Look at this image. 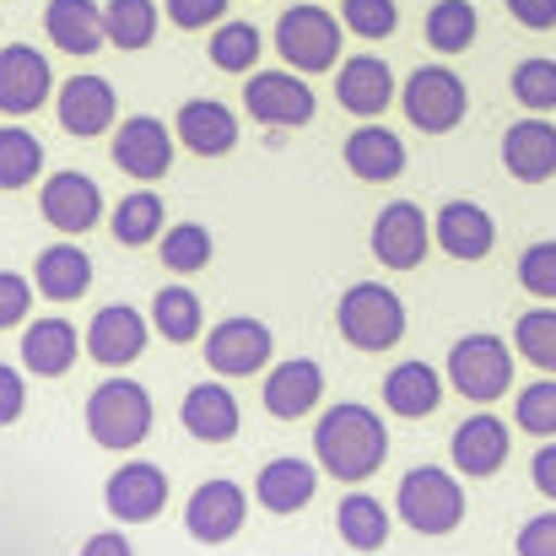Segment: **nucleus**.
<instances>
[{"instance_id":"f257e3e1","label":"nucleus","mask_w":556,"mask_h":556,"mask_svg":"<svg viewBox=\"0 0 556 556\" xmlns=\"http://www.w3.org/2000/svg\"><path fill=\"white\" fill-rule=\"evenodd\" d=\"M314 454H319V470L346 481V486H363L368 476H378V465L389 459V427L378 421V410L357 405V400H341L319 416L314 427Z\"/></svg>"},{"instance_id":"f03ea898","label":"nucleus","mask_w":556,"mask_h":556,"mask_svg":"<svg viewBox=\"0 0 556 556\" xmlns=\"http://www.w3.org/2000/svg\"><path fill=\"white\" fill-rule=\"evenodd\" d=\"M87 432L98 448H114V454H130L147 443L152 432V394L147 383L136 378H109L87 394Z\"/></svg>"},{"instance_id":"7ed1b4c3","label":"nucleus","mask_w":556,"mask_h":556,"mask_svg":"<svg viewBox=\"0 0 556 556\" xmlns=\"http://www.w3.org/2000/svg\"><path fill=\"white\" fill-rule=\"evenodd\" d=\"M394 514L416 535H454L465 525V492H459V481L448 470L416 465V470H405V481L394 492Z\"/></svg>"},{"instance_id":"20e7f679","label":"nucleus","mask_w":556,"mask_h":556,"mask_svg":"<svg viewBox=\"0 0 556 556\" xmlns=\"http://www.w3.org/2000/svg\"><path fill=\"white\" fill-rule=\"evenodd\" d=\"M341 38H346V27L319 0L287 5L276 16V49H281V60L292 71H330L341 60Z\"/></svg>"},{"instance_id":"39448f33","label":"nucleus","mask_w":556,"mask_h":556,"mask_svg":"<svg viewBox=\"0 0 556 556\" xmlns=\"http://www.w3.org/2000/svg\"><path fill=\"white\" fill-rule=\"evenodd\" d=\"M336 325H341V336H346L357 352H389V346L405 336V303H400V292H389L383 281H357V287L341 298Z\"/></svg>"},{"instance_id":"423d86ee","label":"nucleus","mask_w":556,"mask_h":556,"mask_svg":"<svg viewBox=\"0 0 556 556\" xmlns=\"http://www.w3.org/2000/svg\"><path fill=\"white\" fill-rule=\"evenodd\" d=\"M400 109H405V119H410L421 136H448V130L465 119L470 92H465V81H459L448 65H421V71L405 76Z\"/></svg>"},{"instance_id":"0eeeda50","label":"nucleus","mask_w":556,"mask_h":556,"mask_svg":"<svg viewBox=\"0 0 556 556\" xmlns=\"http://www.w3.org/2000/svg\"><path fill=\"white\" fill-rule=\"evenodd\" d=\"M443 378H448L465 400L492 405V400H503L508 383H514V352H508L503 336H465V341H454Z\"/></svg>"},{"instance_id":"6e6552de","label":"nucleus","mask_w":556,"mask_h":556,"mask_svg":"<svg viewBox=\"0 0 556 556\" xmlns=\"http://www.w3.org/2000/svg\"><path fill=\"white\" fill-rule=\"evenodd\" d=\"M243 103L249 119H260L265 130H298L314 119V87L292 71H254L243 81Z\"/></svg>"},{"instance_id":"1a4fd4ad","label":"nucleus","mask_w":556,"mask_h":556,"mask_svg":"<svg viewBox=\"0 0 556 556\" xmlns=\"http://www.w3.org/2000/svg\"><path fill=\"white\" fill-rule=\"evenodd\" d=\"M38 211H43V222H49L54 232L81 238V232H92V227L103 222V189H98V179L65 168V174H49V179H43Z\"/></svg>"},{"instance_id":"9d476101","label":"nucleus","mask_w":556,"mask_h":556,"mask_svg":"<svg viewBox=\"0 0 556 556\" xmlns=\"http://www.w3.org/2000/svg\"><path fill=\"white\" fill-rule=\"evenodd\" d=\"M427 249H432V222L421 216L416 200H394V205L378 211V222H372V254H378V265L416 270L427 260Z\"/></svg>"},{"instance_id":"9b49d317","label":"nucleus","mask_w":556,"mask_h":556,"mask_svg":"<svg viewBox=\"0 0 556 556\" xmlns=\"http://www.w3.org/2000/svg\"><path fill=\"white\" fill-rule=\"evenodd\" d=\"M147 336H152V325H147L141 308H130V303H109V308L92 314L81 346H87V357L103 363V368H130V363L147 352Z\"/></svg>"},{"instance_id":"f8f14e48","label":"nucleus","mask_w":556,"mask_h":556,"mask_svg":"<svg viewBox=\"0 0 556 556\" xmlns=\"http://www.w3.org/2000/svg\"><path fill=\"white\" fill-rule=\"evenodd\" d=\"M243 514H249V497L238 481H200L189 492L185 508V530L200 546H227L238 530H243Z\"/></svg>"},{"instance_id":"ddd939ff","label":"nucleus","mask_w":556,"mask_h":556,"mask_svg":"<svg viewBox=\"0 0 556 556\" xmlns=\"http://www.w3.org/2000/svg\"><path fill=\"white\" fill-rule=\"evenodd\" d=\"M54 92V71L49 60L33 49V43H5L0 49V114L22 119V114H38Z\"/></svg>"},{"instance_id":"4468645a","label":"nucleus","mask_w":556,"mask_h":556,"mask_svg":"<svg viewBox=\"0 0 556 556\" xmlns=\"http://www.w3.org/2000/svg\"><path fill=\"white\" fill-rule=\"evenodd\" d=\"M103 503H109V514H114L119 525H147V519H157L163 503H168V476H163V465H152V459L119 465V470L109 476V486H103Z\"/></svg>"},{"instance_id":"2eb2a0df","label":"nucleus","mask_w":556,"mask_h":556,"mask_svg":"<svg viewBox=\"0 0 556 556\" xmlns=\"http://www.w3.org/2000/svg\"><path fill=\"white\" fill-rule=\"evenodd\" d=\"M205 363H211V372H222V378H249V372H260L270 363V330L260 319H249V314L222 319L205 336Z\"/></svg>"},{"instance_id":"dca6fc26","label":"nucleus","mask_w":556,"mask_h":556,"mask_svg":"<svg viewBox=\"0 0 556 556\" xmlns=\"http://www.w3.org/2000/svg\"><path fill=\"white\" fill-rule=\"evenodd\" d=\"M114 163H119L130 179H141V185L168 179V168H174V136H168V125L152 119V114L125 119L119 136H114Z\"/></svg>"},{"instance_id":"f3484780","label":"nucleus","mask_w":556,"mask_h":556,"mask_svg":"<svg viewBox=\"0 0 556 556\" xmlns=\"http://www.w3.org/2000/svg\"><path fill=\"white\" fill-rule=\"evenodd\" d=\"M508 448H514L508 421H503V416H492V410H476L470 421H459V427H454V443H448L454 470H459V476H470V481L497 476V470L508 465Z\"/></svg>"},{"instance_id":"a211bd4d","label":"nucleus","mask_w":556,"mask_h":556,"mask_svg":"<svg viewBox=\"0 0 556 556\" xmlns=\"http://www.w3.org/2000/svg\"><path fill=\"white\" fill-rule=\"evenodd\" d=\"M114 87L103 81V76H71L60 92H54V114H60V125H65V136H76V141H92V136H103L109 125H114Z\"/></svg>"},{"instance_id":"6ab92c4d","label":"nucleus","mask_w":556,"mask_h":556,"mask_svg":"<svg viewBox=\"0 0 556 556\" xmlns=\"http://www.w3.org/2000/svg\"><path fill=\"white\" fill-rule=\"evenodd\" d=\"M314 492H319V465H308V459H298V454H281V459H270L260 476H254V497H260V508L265 514H303L308 503H314Z\"/></svg>"},{"instance_id":"aec40b11","label":"nucleus","mask_w":556,"mask_h":556,"mask_svg":"<svg viewBox=\"0 0 556 556\" xmlns=\"http://www.w3.org/2000/svg\"><path fill=\"white\" fill-rule=\"evenodd\" d=\"M336 103L357 119H378L389 103H394V71L378 60V54H352L341 60V76H336Z\"/></svg>"},{"instance_id":"412c9836","label":"nucleus","mask_w":556,"mask_h":556,"mask_svg":"<svg viewBox=\"0 0 556 556\" xmlns=\"http://www.w3.org/2000/svg\"><path fill=\"white\" fill-rule=\"evenodd\" d=\"M325 400V368L314 357H292V363H276L265 378V410L276 421H298L308 416L314 405Z\"/></svg>"},{"instance_id":"4be33fe9","label":"nucleus","mask_w":556,"mask_h":556,"mask_svg":"<svg viewBox=\"0 0 556 556\" xmlns=\"http://www.w3.org/2000/svg\"><path fill=\"white\" fill-rule=\"evenodd\" d=\"M503 168L519 185H546L556 179V125L552 119H519L503 136Z\"/></svg>"},{"instance_id":"5701e85b","label":"nucleus","mask_w":556,"mask_h":556,"mask_svg":"<svg viewBox=\"0 0 556 556\" xmlns=\"http://www.w3.org/2000/svg\"><path fill=\"white\" fill-rule=\"evenodd\" d=\"M432 238H438V249L454 254V260H486L492 243H497V222H492L476 200H448V205L438 211V222H432Z\"/></svg>"},{"instance_id":"b1692460","label":"nucleus","mask_w":556,"mask_h":556,"mask_svg":"<svg viewBox=\"0 0 556 556\" xmlns=\"http://www.w3.org/2000/svg\"><path fill=\"white\" fill-rule=\"evenodd\" d=\"M43 33H49L54 49H65L76 60H87V54H98L109 43L103 38V5L98 0H49L43 5Z\"/></svg>"},{"instance_id":"393cba45","label":"nucleus","mask_w":556,"mask_h":556,"mask_svg":"<svg viewBox=\"0 0 556 556\" xmlns=\"http://www.w3.org/2000/svg\"><path fill=\"white\" fill-rule=\"evenodd\" d=\"M179 421L194 443H227V438H238L243 416H238V400L227 383H194L179 405Z\"/></svg>"},{"instance_id":"a878e982","label":"nucleus","mask_w":556,"mask_h":556,"mask_svg":"<svg viewBox=\"0 0 556 556\" xmlns=\"http://www.w3.org/2000/svg\"><path fill=\"white\" fill-rule=\"evenodd\" d=\"M341 157H346V168H352L363 185H389V179L405 174V141H400L394 130H383V125L352 130L346 147H341Z\"/></svg>"},{"instance_id":"bb28decb","label":"nucleus","mask_w":556,"mask_h":556,"mask_svg":"<svg viewBox=\"0 0 556 556\" xmlns=\"http://www.w3.org/2000/svg\"><path fill=\"white\" fill-rule=\"evenodd\" d=\"M174 125H179V141H185L194 157H222V152L238 147V119L216 98H189Z\"/></svg>"},{"instance_id":"cd10ccee","label":"nucleus","mask_w":556,"mask_h":556,"mask_svg":"<svg viewBox=\"0 0 556 556\" xmlns=\"http://www.w3.org/2000/svg\"><path fill=\"white\" fill-rule=\"evenodd\" d=\"M76 352H81V336L76 325L65 319H33L22 330V368L33 378H60V372L76 368Z\"/></svg>"},{"instance_id":"c85d7f7f","label":"nucleus","mask_w":556,"mask_h":556,"mask_svg":"<svg viewBox=\"0 0 556 556\" xmlns=\"http://www.w3.org/2000/svg\"><path fill=\"white\" fill-rule=\"evenodd\" d=\"M33 287H38V298H49V303H76V298L92 287V260H87V249H76V243H49V249L38 254V265H33Z\"/></svg>"},{"instance_id":"c756f323","label":"nucleus","mask_w":556,"mask_h":556,"mask_svg":"<svg viewBox=\"0 0 556 556\" xmlns=\"http://www.w3.org/2000/svg\"><path fill=\"white\" fill-rule=\"evenodd\" d=\"M383 405L394 416H432L443 405V372L427 363H400L383 378Z\"/></svg>"},{"instance_id":"7c9ffc66","label":"nucleus","mask_w":556,"mask_h":556,"mask_svg":"<svg viewBox=\"0 0 556 556\" xmlns=\"http://www.w3.org/2000/svg\"><path fill=\"white\" fill-rule=\"evenodd\" d=\"M336 530H341V541L352 552H378L389 541V508L378 497H368V492H352L336 508Z\"/></svg>"},{"instance_id":"2f4dec72","label":"nucleus","mask_w":556,"mask_h":556,"mask_svg":"<svg viewBox=\"0 0 556 556\" xmlns=\"http://www.w3.org/2000/svg\"><path fill=\"white\" fill-rule=\"evenodd\" d=\"M103 38L114 49H147L157 38V0H109L103 5Z\"/></svg>"},{"instance_id":"473e14b6","label":"nucleus","mask_w":556,"mask_h":556,"mask_svg":"<svg viewBox=\"0 0 556 556\" xmlns=\"http://www.w3.org/2000/svg\"><path fill=\"white\" fill-rule=\"evenodd\" d=\"M109 232H114L125 249H141V243L163 238V200H157L152 189L125 194V200L114 205V216H109Z\"/></svg>"},{"instance_id":"72a5a7b5","label":"nucleus","mask_w":556,"mask_h":556,"mask_svg":"<svg viewBox=\"0 0 556 556\" xmlns=\"http://www.w3.org/2000/svg\"><path fill=\"white\" fill-rule=\"evenodd\" d=\"M43 174V147L22 125H0V189H27Z\"/></svg>"},{"instance_id":"f704fd0d","label":"nucleus","mask_w":556,"mask_h":556,"mask_svg":"<svg viewBox=\"0 0 556 556\" xmlns=\"http://www.w3.org/2000/svg\"><path fill=\"white\" fill-rule=\"evenodd\" d=\"M152 330L174 346H189L200 336V298L189 287H163L152 298Z\"/></svg>"},{"instance_id":"c9c22d12","label":"nucleus","mask_w":556,"mask_h":556,"mask_svg":"<svg viewBox=\"0 0 556 556\" xmlns=\"http://www.w3.org/2000/svg\"><path fill=\"white\" fill-rule=\"evenodd\" d=\"M427 43L438 54H465L476 43V5L470 0H438L427 11Z\"/></svg>"},{"instance_id":"e433bc0d","label":"nucleus","mask_w":556,"mask_h":556,"mask_svg":"<svg viewBox=\"0 0 556 556\" xmlns=\"http://www.w3.org/2000/svg\"><path fill=\"white\" fill-rule=\"evenodd\" d=\"M514 352H519L525 363H535L541 372H556V308L552 303L519 314V325H514Z\"/></svg>"},{"instance_id":"4c0bfd02","label":"nucleus","mask_w":556,"mask_h":556,"mask_svg":"<svg viewBox=\"0 0 556 556\" xmlns=\"http://www.w3.org/2000/svg\"><path fill=\"white\" fill-rule=\"evenodd\" d=\"M260 27H249V22H216V33H211V65L216 71H254V60H260Z\"/></svg>"},{"instance_id":"58836bf2","label":"nucleus","mask_w":556,"mask_h":556,"mask_svg":"<svg viewBox=\"0 0 556 556\" xmlns=\"http://www.w3.org/2000/svg\"><path fill=\"white\" fill-rule=\"evenodd\" d=\"M163 265L174 270V276H194V270H205L211 265V232L200 227V222H179V227H168L163 232Z\"/></svg>"},{"instance_id":"ea45409f","label":"nucleus","mask_w":556,"mask_h":556,"mask_svg":"<svg viewBox=\"0 0 556 556\" xmlns=\"http://www.w3.org/2000/svg\"><path fill=\"white\" fill-rule=\"evenodd\" d=\"M514 98L530 109V114H552L556 109V60L546 54H530L514 65Z\"/></svg>"},{"instance_id":"a19ab883","label":"nucleus","mask_w":556,"mask_h":556,"mask_svg":"<svg viewBox=\"0 0 556 556\" xmlns=\"http://www.w3.org/2000/svg\"><path fill=\"white\" fill-rule=\"evenodd\" d=\"M514 421H519L525 432H535L541 443L556 438V378H541V383H525V389H519Z\"/></svg>"},{"instance_id":"79ce46f5","label":"nucleus","mask_w":556,"mask_h":556,"mask_svg":"<svg viewBox=\"0 0 556 556\" xmlns=\"http://www.w3.org/2000/svg\"><path fill=\"white\" fill-rule=\"evenodd\" d=\"M341 27L357 38H389L400 27V5L394 0H341Z\"/></svg>"},{"instance_id":"37998d69","label":"nucleus","mask_w":556,"mask_h":556,"mask_svg":"<svg viewBox=\"0 0 556 556\" xmlns=\"http://www.w3.org/2000/svg\"><path fill=\"white\" fill-rule=\"evenodd\" d=\"M519 287L541 303H556V238L546 243H530L525 260H519Z\"/></svg>"},{"instance_id":"c03bdc74","label":"nucleus","mask_w":556,"mask_h":556,"mask_svg":"<svg viewBox=\"0 0 556 556\" xmlns=\"http://www.w3.org/2000/svg\"><path fill=\"white\" fill-rule=\"evenodd\" d=\"M33 308V281L16 270H0V330H16Z\"/></svg>"},{"instance_id":"a18cd8bd","label":"nucleus","mask_w":556,"mask_h":556,"mask_svg":"<svg viewBox=\"0 0 556 556\" xmlns=\"http://www.w3.org/2000/svg\"><path fill=\"white\" fill-rule=\"evenodd\" d=\"M163 16L174 22V27H216L222 16H227V0H163Z\"/></svg>"},{"instance_id":"49530a36","label":"nucleus","mask_w":556,"mask_h":556,"mask_svg":"<svg viewBox=\"0 0 556 556\" xmlns=\"http://www.w3.org/2000/svg\"><path fill=\"white\" fill-rule=\"evenodd\" d=\"M514 552L519 556H556V514H535V519L519 530Z\"/></svg>"},{"instance_id":"de8ad7c7","label":"nucleus","mask_w":556,"mask_h":556,"mask_svg":"<svg viewBox=\"0 0 556 556\" xmlns=\"http://www.w3.org/2000/svg\"><path fill=\"white\" fill-rule=\"evenodd\" d=\"M22 405H27V378L11 363H0V427H11L22 416Z\"/></svg>"},{"instance_id":"09e8293b","label":"nucleus","mask_w":556,"mask_h":556,"mask_svg":"<svg viewBox=\"0 0 556 556\" xmlns=\"http://www.w3.org/2000/svg\"><path fill=\"white\" fill-rule=\"evenodd\" d=\"M508 16L530 33H546L556 27V0H508Z\"/></svg>"},{"instance_id":"8fccbe9b","label":"nucleus","mask_w":556,"mask_h":556,"mask_svg":"<svg viewBox=\"0 0 556 556\" xmlns=\"http://www.w3.org/2000/svg\"><path fill=\"white\" fill-rule=\"evenodd\" d=\"M530 481H535V492H541V497H552L556 503V438H546V443H541V454L530 459Z\"/></svg>"},{"instance_id":"3c124183","label":"nucleus","mask_w":556,"mask_h":556,"mask_svg":"<svg viewBox=\"0 0 556 556\" xmlns=\"http://www.w3.org/2000/svg\"><path fill=\"white\" fill-rule=\"evenodd\" d=\"M81 556H136V546H130L119 530H103V535H92V541L81 546Z\"/></svg>"}]
</instances>
